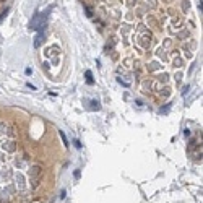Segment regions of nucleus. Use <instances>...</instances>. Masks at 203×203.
<instances>
[{
  "label": "nucleus",
  "mask_w": 203,
  "mask_h": 203,
  "mask_svg": "<svg viewBox=\"0 0 203 203\" xmlns=\"http://www.w3.org/2000/svg\"><path fill=\"white\" fill-rule=\"evenodd\" d=\"M42 31H44V28H41V29H39V34L36 36V41H34V47H39V46L42 44V39H44V34H42Z\"/></svg>",
  "instance_id": "obj_3"
},
{
  "label": "nucleus",
  "mask_w": 203,
  "mask_h": 203,
  "mask_svg": "<svg viewBox=\"0 0 203 203\" xmlns=\"http://www.w3.org/2000/svg\"><path fill=\"white\" fill-rule=\"evenodd\" d=\"M60 137H62V140H63V143H65V145H68V141H67V138H65V135H63V132H60Z\"/></svg>",
  "instance_id": "obj_5"
},
{
  "label": "nucleus",
  "mask_w": 203,
  "mask_h": 203,
  "mask_svg": "<svg viewBox=\"0 0 203 203\" xmlns=\"http://www.w3.org/2000/svg\"><path fill=\"white\" fill-rule=\"evenodd\" d=\"M86 81H88L90 85H93V81H94V80H93V73H91L90 70L86 72Z\"/></svg>",
  "instance_id": "obj_4"
},
{
  "label": "nucleus",
  "mask_w": 203,
  "mask_h": 203,
  "mask_svg": "<svg viewBox=\"0 0 203 203\" xmlns=\"http://www.w3.org/2000/svg\"><path fill=\"white\" fill-rule=\"evenodd\" d=\"M41 172H42L41 166H33V167H31L29 177H31V180H33V189H36L37 185H39V176H41Z\"/></svg>",
  "instance_id": "obj_2"
},
{
  "label": "nucleus",
  "mask_w": 203,
  "mask_h": 203,
  "mask_svg": "<svg viewBox=\"0 0 203 203\" xmlns=\"http://www.w3.org/2000/svg\"><path fill=\"white\" fill-rule=\"evenodd\" d=\"M46 16L47 13H36L31 21H29V29H41V28H44V21H46Z\"/></svg>",
  "instance_id": "obj_1"
}]
</instances>
